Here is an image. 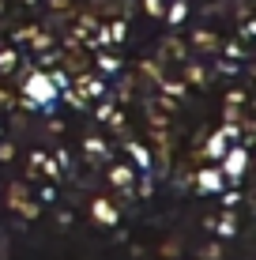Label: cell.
Segmentation results:
<instances>
[]
</instances>
